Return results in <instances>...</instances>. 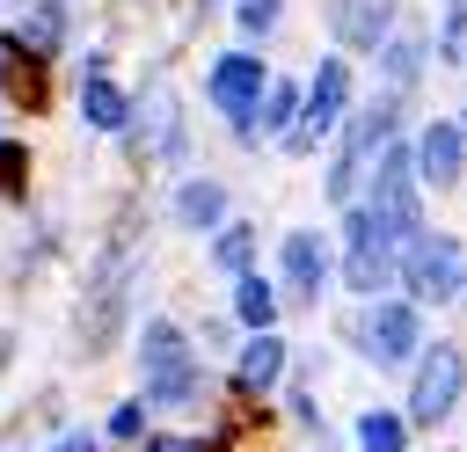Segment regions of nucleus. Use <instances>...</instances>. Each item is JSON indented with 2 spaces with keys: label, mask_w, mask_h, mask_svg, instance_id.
I'll use <instances>...</instances> for the list:
<instances>
[{
  "label": "nucleus",
  "mask_w": 467,
  "mask_h": 452,
  "mask_svg": "<svg viewBox=\"0 0 467 452\" xmlns=\"http://www.w3.org/2000/svg\"><path fill=\"white\" fill-rule=\"evenodd\" d=\"M234 306H241V321H248V328H263V335H270V321H277V292H270L263 277H241V299H234Z\"/></svg>",
  "instance_id": "17"
},
{
  "label": "nucleus",
  "mask_w": 467,
  "mask_h": 452,
  "mask_svg": "<svg viewBox=\"0 0 467 452\" xmlns=\"http://www.w3.org/2000/svg\"><path fill=\"white\" fill-rule=\"evenodd\" d=\"M58 452H95V437H66V445H58Z\"/></svg>",
  "instance_id": "27"
},
{
  "label": "nucleus",
  "mask_w": 467,
  "mask_h": 452,
  "mask_svg": "<svg viewBox=\"0 0 467 452\" xmlns=\"http://www.w3.org/2000/svg\"><path fill=\"white\" fill-rule=\"evenodd\" d=\"M387 29H394V0H336V36L350 51H379Z\"/></svg>",
  "instance_id": "10"
},
{
  "label": "nucleus",
  "mask_w": 467,
  "mask_h": 452,
  "mask_svg": "<svg viewBox=\"0 0 467 452\" xmlns=\"http://www.w3.org/2000/svg\"><path fill=\"white\" fill-rule=\"evenodd\" d=\"M277 372H285V343H277V335H255V343L241 350V372H234V379H241V394H263Z\"/></svg>",
  "instance_id": "14"
},
{
  "label": "nucleus",
  "mask_w": 467,
  "mask_h": 452,
  "mask_svg": "<svg viewBox=\"0 0 467 452\" xmlns=\"http://www.w3.org/2000/svg\"><path fill=\"white\" fill-rule=\"evenodd\" d=\"M219 211H226L219 182H182V190H175V219H182V226H212Z\"/></svg>",
  "instance_id": "16"
},
{
  "label": "nucleus",
  "mask_w": 467,
  "mask_h": 452,
  "mask_svg": "<svg viewBox=\"0 0 467 452\" xmlns=\"http://www.w3.org/2000/svg\"><path fill=\"white\" fill-rule=\"evenodd\" d=\"M358 335H365V350H372L379 365H401V357L416 350V306H372Z\"/></svg>",
  "instance_id": "9"
},
{
  "label": "nucleus",
  "mask_w": 467,
  "mask_h": 452,
  "mask_svg": "<svg viewBox=\"0 0 467 452\" xmlns=\"http://www.w3.org/2000/svg\"><path fill=\"white\" fill-rule=\"evenodd\" d=\"M146 452H204L197 437H146Z\"/></svg>",
  "instance_id": "26"
},
{
  "label": "nucleus",
  "mask_w": 467,
  "mask_h": 452,
  "mask_svg": "<svg viewBox=\"0 0 467 452\" xmlns=\"http://www.w3.org/2000/svg\"><path fill=\"white\" fill-rule=\"evenodd\" d=\"M401 270H409V292L416 299H452L460 292V241H445V233L438 241H416Z\"/></svg>",
  "instance_id": "5"
},
{
  "label": "nucleus",
  "mask_w": 467,
  "mask_h": 452,
  "mask_svg": "<svg viewBox=\"0 0 467 452\" xmlns=\"http://www.w3.org/2000/svg\"><path fill=\"white\" fill-rule=\"evenodd\" d=\"M197 394V365H190V343L175 321H146V401L175 408Z\"/></svg>",
  "instance_id": "2"
},
{
  "label": "nucleus",
  "mask_w": 467,
  "mask_h": 452,
  "mask_svg": "<svg viewBox=\"0 0 467 452\" xmlns=\"http://www.w3.org/2000/svg\"><path fill=\"white\" fill-rule=\"evenodd\" d=\"M248 248H255V233H248V226H226V233H219V262H226V270H241V262H248Z\"/></svg>",
  "instance_id": "23"
},
{
  "label": "nucleus",
  "mask_w": 467,
  "mask_h": 452,
  "mask_svg": "<svg viewBox=\"0 0 467 452\" xmlns=\"http://www.w3.org/2000/svg\"><path fill=\"white\" fill-rule=\"evenodd\" d=\"M0 80H7V102H22V109H36V102H44V58H36V51H22L15 36H7V58H0Z\"/></svg>",
  "instance_id": "12"
},
{
  "label": "nucleus",
  "mask_w": 467,
  "mask_h": 452,
  "mask_svg": "<svg viewBox=\"0 0 467 452\" xmlns=\"http://www.w3.org/2000/svg\"><path fill=\"white\" fill-rule=\"evenodd\" d=\"M109 430H117V437H139V408H131V401H124V408H117V416H109Z\"/></svg>",
  "instance_id": "25"
},
{
  "label": "nucleus",
  "mask_w": 467,
  "mask_h": 452,
  "mask_svg": "<svg viewBox=\"0 0 467 452\" xmlns=\"http://www.w3.org/2000/svg\"><path fill=\"white\" fill-rule=\"evenodd\" d=\"M416 160L401 153V146H387L379 153V182H372V219H379V233L394 241V248H416L423 233H416Z\"/></svg>",
  "instance_id": "1"
},
{
  "label": "nucleus",
  "mask_w": 467,
  "mask_h": 452,
  "mask_svg": "<svg viewBox=\"0 0 467 452\" xmlns=\"http://www.w3.org/2000/svg\"><path fill=\"white\" fill-rule=\"evenodd\" d=\"M80 117H88L95 131H117V124H124V95H117L102 73H88V80H80Z\"/></svg>",
  "instance_id": "15"
},
{
  "label": "nucleus",
  "mask_w": 467,
  "mask_h": 452,
  "mask_svg": "<svg viewBox=\"0 0 467 452\" xmlns=\"http://www.w3.org/2000/svg\"><path fill=\"white\" fill-rule=\"evenodd\" d=\"M22 182H29V153L15 139H0V190H22Z\"/></svg>",
  "instance_id": "22"
},
{
  "label": "nucleus",
  "mask_w": 467,
  "mask_h": 452,
  "mask_svg": "<svg viewBox=\"0 0 467 452\" xmlns=\"http://www.w3.org/2000/svg\"><path fill=\"white\" fill-rule=\"evenodd\" d=\"M460 350L452 343H438L431 357H423V372H416V401H409V416L416 423H438V416H452V401H460Z\"/></svg>",
  "instance_id": "3"
},
{
  "label": "nucleus",
  "mask_w": 467,
  "mask_h": 452,
  "mask_svg": "<svg viewBox=\"0 0 467 452\" xmlns=\"http://www.w3.org/2000/svg\"><path fill=\"white\" fill-rule=\"evenodd\" d=\"M460 131H467V124H460Z\"/></svg>",
  "instance_id": "28"
},
{
  "label": "nucleus",
  "mask_w": 467,
  "mask_h": 452,
  "mask_svg": "<svg viewBox=\"0 0 467 452\" xmlns=\"http://www.w3.org/2000/svg\"><path fill=\"white\" fill-rule=\"evenodd\" d=\"M58 22H66V15H58V0H44V7H36V15H29V22H22V36H15V44H22V51H36V58H44V51H51V44H58Z\"/></svg>",
  "instance_id": "18"
},
{
  "label": "nucleus",
  "mask_w": 467,
  "mask_h": 452,
  "mask_svg": "<svg viewBox=\"0 0 467 452\" xmlns=\"http://www.w3.org/2000/svg\"><path fill=\"white\" fill-rule=\"evenodd\" d=\"M387 124H394V109H387V102H372V109L343 131V153H336V168H328V197H350V190H358V168H365L372 139H387Z\"/></svg>",
  "instance_id": "6"
},
{
  "label": "nucleus",
  "mask_w": 467,
  "mask_h": 452,
  "mask_svg": "<svg viewBox=\"0 0 467 452\" xmlns=\"http://www.w3.org/2000/svg\"><path fill=\"white\" fill-rule=\"evenodd\" d=\"M401 437H409V430H401V416H387V408H372V416L358 423V445H365V452H401Z\"/></svg>",
  "instance_id": "19"
},
{
  "label": "nucleus",
  "mask_w": 467,
  "mask_h": 452,
  "mask_svg": "<svg viewBox=\"0 0 467 452\" xmlns=\"http://www.w3.org/2000/svg\"><path fill=\"white\" fill-rule=\"evenodd\" d=\"M343 95H350V73L328 58L321 73H314V87H306V117H299V131H292V146H314L336 117H343Z\"/></svg>",
  "instance_id": "8"
},
{
  "label": "nucleus",
  "mask_w": 467,
  "mask_h": 452,
  "mask_svg": "<svg viewBox=\"0 0 467 452\" xmlns=\"http://www.w3.org/2000/svg\"><path fill=\"white\" fill-rule=\"evenodd\" d=\"M285 284H292L299 306L321 299V241H314V233H292V241H285Z\"/></svg>",
  "instance_id": "13"
},
{
  "label": "nucleus",
  "mask_w": 467,
  "mask_h": 452,
  "mask_svg": "<svg viewBox=\"0 0 467 452\" xmlns=\"http://www.w3.org/2000/svg\"><path fill=\"white\" fill-rule=\"evenodd\" d=\"M292 109H299V95H292V87H270V109H263V131H285V139H292V131H299V124H292Z\"/></svg>",
  "instance_id": "21"
},
{
  "label": "nucleus",
  "mask_w": 467,
  "mask_h": 452,
  "mask_svg": "<svg viewBox=\"0 0 467 452\" xmlns=\"http://www.w3.org/2000/svg\"><path fill=\"white\" fill-rule=\"evenodd\" d=\"M387 270H394V241L379 233L372 211H350V262H343V277H350L358 292H379Z\"/></svg>",
  "instance_id": "4"
},
{
  "label": "nucleus",
  "mask_w": 467,
  "mask_h": 452,
  "mask_svg": "<svg viewBox=\"0 0 467 452\" xmlns=\"http://www.w3.org/2000/svg\"><path fill=\"white\" fill-rule=\"evenodd\" d=\"M212 102H219V109H234V117L248 124V109L263 102V58H248V51L219 58V66H212Z\"/></svg>",
  "instance_id": "7"
},
{
  "label": "nucleus",
  "mask_w": 467,
  "mask_h": 452,
  "mask_svg": "<svg viewBox=\"0 0 467 452\" xmlns=\"http://www.w3.org/2000/svg\"><path fill=\"white\" fill-rule=\"evenodd\" d=\"M277 22V0H241V29H270Z\"/></svg>",
  "instance_id": "24"
},
{
  "label": "nucleus",
  "mask_w": 467,
  "mask_h": 452,
  "mask_svg": "<svg viewBox=\"0 0 467 452\" xmlns=\"http://www.w3.org/2000/svg\"><path fill=\"white\" fill-rule=\"evenodd\" d=\"M460 146H467V131H460V124H431V131H423V146H416V175L452 182V175H460Z\"/></svg>",
  "instance_id": "11"
},
{
  "label": "nucleus",
  "mask_w": 467,
  "mask_h": 452,
  "mask_svg": "<svg viewBox=\"0 0 467 452\" xmlns=\"http://www.w3.org/2000/svg\"><path fill=\"white\" fill-rule=\"evenodd\" d=\"M416 66H423V44H416V36H394V44H387V73H394V80H416Z\"/></svg>",
  "instance_id": "20"
}]
</instances>
